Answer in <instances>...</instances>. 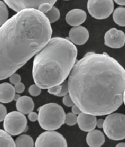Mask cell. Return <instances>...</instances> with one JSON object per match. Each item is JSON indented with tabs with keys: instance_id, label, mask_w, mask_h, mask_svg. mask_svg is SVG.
Instances as JSON below:
<instances>
[{
	"instance_id": "31",
	"label": "cell",
	"mask_w": 125,
	"mask_h": 147,
	"mask_svg": "<svg viewBox=\"0 0 125 147\" xmlns=\"http://www.w3.org/2000/svg\"><path fill=\"white\" fill-rule=\"evenodd\" d=\"M28 119L31 121H35L38 120V115L35 112H31L28 114Z\"/></svg>"
},
{
	"instance_id": "18",
	"label": "cell",
	"mask_w": 125,
	"mask_h": 147,
	"mask_svg": "<svg viewBox=\"0 0 125 147\" xmlns=\"http://www.w3.org/2000/svg\"><path fill=\"white\" fill-rule=\"evenodd\" d=\"M113 20L119 26H125V8L118 7L113 12Z\"/></svg>"
},
{
	"instance_id": "19",
	"label": "cell",
	"mask_w": 125,
	"mask_h": 147,
	"mask_svg": "<svg viewBox=\"0 0 125 147\" xmlns=\"http://www.w3.org/2000/svg\"><path fill=\"white\" fill-rule=\"evenodd\" d=\"M16 147H34L33 138L27 134H22L15 140Z\"/></svg>"
},
{
	"instance_id": "10",
	"label": "cell",
	"mask_w": 125,
	"mask_h": 147,
	"mask_svg": "<svg viewBox=\"0 0 125 147\" xmlns=\"http://www.w3.org/2000/svg\"><path fill=\"white\" fill-rule=\"evenodd\" d=\"M104 43L107 47L113 49H119L125 44V34L121 30L115 28H111L105 34Z\"/></svg>"
},
{
	"instance_id": "26",
	"label": "cell",
	"mask_w": 125,
	"mask_h": 147,
	"mask_svg": "<svg viewBox=\"0 0 125 147\" xmlns=\"http://www.w3.org/2000/svg\"><path fill=\"white\" fill-rule=\"evenodd\" d=\"M9 78H10V82L12 84H14V85L21 83V76L18 74L14 73L12 76H10Z\"/></svg>"
},
{
	"instance_id": "38",
	"label": "cell",
	"mask_w": 125,
	"mask_h": 147,
	"mask_svg": "<svg viewBox=\"0 0 125 147\" xmlns=\"http://www.w3.org/2000/svg\"><path fill=\"white\" fill-rule=\"evenodd\" d=\"M63 1H69V0H63Z\"/></svg>"
},
{
	"instance_id": "29",
	"label": "cell",
	"mask_w": 125,
	"mask_h": 147,
	"mask_svg": "<svg viewBox=\"0 0 125 147\" xmlns=\"http://www.w3.org/2000/svg\"><path fill=\"white\" fill-rule=\"evenodd\" d=\"M7 115V108L2 104H0V121H3L5 117Z\"/></svg>"
},
{
	"instance_id": "7",
	"label": "cell",
	"mask_w": 125,
	"mask_h": 147,
	"mask_svg": "<svg viewBox=\"0 0 125 147\" xmlns=\"http://www.w3.org/2000/svg\"><path fill=\"white\" fill-rule=\"evenodd\" d=\"M88 12L96 19H106L114 12L113 0H88Z\"/></svg>"
},
{
	"instance_id": "27",
	"label": "cell",
	"mask_w": 125,
	"mask_h": 147,
	"mask_svg": "<svg viewBox=\"0 0 125 147\" xmlns=\"http://www.w3.org/2000/svg\"><path fill=\"white\" fill-rule=\"evenodd\" d=\"M62 103L67 107H72L73 105H74V102H73L70 95L69 94L64 96L62 98Z\"/></svg>"
},
{
	"instance_id": "36",
	"label": "cell",
	"mask_w": 125,
	"mask_h": 147,
	"mask_svg": "<svg viewBox=\"0 0 125 147\" xmlns=\"http://www.w3.org/2000/svg\"><path fill=\"white\" fill-rule=\"evenodd\" d=\"M20 97H21V96H20L19 95H18V94H15V97H14V100H17L18 99H19V98H20Z\"/></svg>"
},
{
	"instance_id": "34",
	"label": "cell",
	"mask_w": 125,
	"mask_h": 147,
	"mask_svg": "<svg viewBox=\"0 0 125 147\" xmlns=\"http://www.w3.org/2000/svg\"><path fill=\"white\" fill-rule=\"evenodd\" d=\"M116 3L121 6H125V0H114Z\"/></svg>"
},
{
	"instance_id": "23",
	"label": "cell",
	"mask_w": 125,
	"mask_h": 147,
	"mask_svg": "<svg viewBox=\"0 0 125 147\" xmlns=\"http://www.w3.org/2000/svg\"><path fill=\"white\" fill-rule=\"evenodd\" d=\"M41 88H40L36 84H32L29 88V93L31 95L33 96V97H36L38 96L41 93Z\"/></svg>"
},
{
	"instance_id": "17",
	"label": "cell",
	"mask_w": 125,
	"mask_h": 147,
	"mask_svg": "<svg viewBox=\"0 0 125 147\" xmlns=\"http://www.w3.org/2000/svg\"><path fill=\"white\" fill-rule=\"evenodd\" d=\"M0 147H16L11 135L2 129H0Z\"/></svg>"
},
{
	"instance_id": "14",
	"label": "cell",
	"mask_w": 125,
	"mask_h": 147,
	"mask_svg": "<svg viewBox=\"0 0 125 147\" xmlns=\"http://www.w3.org/2000/svg\"><path fill=\"white\" fill-rule=\"evenodd\" d=\"M15 90L12 84L8 83L0 84V102L7 104L14 100Z\"/></svg>"
},
{
	"instance_id": "1",
	"label": "cell",
	"mask_w": 125,
	"mask_h": 147,
	"mask_svg": "<svg viewBox=\"0 0 125 147\" xmlns=\"http://www.w3.org/2000/svg\"><path fill=\"white\" fill-rule=\"evenodd\" d=\"M69 93L81 112L95 116L112 113L123 103L125 69L106 53H87L73 66Z\"/></svg>"
},
{
	"instance_id": "28",
	"label": "cell",
	"mask_w": 125,
	"mask_h": 147,
	"mask_svg": "<svg viewBox=\"0 0 125 147\" xmlns=\"http://www.w3.org/2000/svg\"><path fill=\"white\" fill-rule=\"evenodd\" d=\"M61 91L58 94V97H62V96H65L68 94L69 93V86H68V83L66 81H64L61 84Z\"/></svg>"
},
{
	"instance_id": "21",
	"label": "cell",
	"mask_w": 125,
	"mask_h": 147,
	"mask_svg": "<svg viewBox=\"0 0 125 147\" xmlns=\"http://www.w3.org/2000/svg\"><path fill=\"white\" fill-rule=\"evenodd\" d=\"M8 10L5 3L0 1V27L8 21Z\"/></svg>"
},
{
	"instance_id": "16",
	"label": "cell",
	"mask_w": 125,
	"mask_h": 147,
	"mask_svg": "<svg viewBox=\"0 0 125 147\" xmlns=\"http://www.w3.org/2000/svg\"><path fill=\"white\" fill-rule=\"evenodd\" d=\"M86 142L89 147H101L105 143V136L99 130H93L88 132Z\"/></svg>"
},
{
	"instance_id": "11",
	"label": "cell",
	"mask_w": 125,
	"mask_h": 147,
	"mask_svg": "<svg viewBox=\"0 0 125 147\" xmlns=\"http://www.w3.org/2000/svg\"><path fill=\"white\" fill-rule=\"evenodd\" d=\"M89 37L88 30L84 26H79L71 28L69 32V40L73 44L82 46L86 44Z\"/></svg>"
},
{
	"instance_id": "2",
	"label": "cell",
	"mask_w": 125,
	"mask_h": 147,
	"mask_svg": "<svg viewBox=\"0 0 125 147\" xmlns=\"http://www.w3.org/2000/svg\"><path fill=\"white\" fill-rule=\"evenodd\" d=\"M52 30L45 14L28 9L0 27V80L9 78L49 41Z\"/></svg>"
},
{
	"instance_id": "35",
	"label": "cell",
	"mask_w": 125,
	"mask_h": 147,
	"mask_svg": "<svg viewBox=\"0 0 125 147\" xmlns=\"http://www.w3.org/2000/svg\"><path fill=\"white\" fill-rule=\"evenodd\" d=\"M116 147H125V143H119Z\"/></svg>"
},
{
	"instance_id": "6",
	"label": "cell",
	"mask_w": 125,
	"mask_h": 147,
	"mask_svg": "<svg viewBox=\"0 0 125 147\" xmlns=\"http://www.w3.org/2000/svg\"><path fill=\"white\" fill-rule=\"evenodd\" d=\"M27 119L24 114L19 111H12L7 114L3 122L5 131L12 136H17L26 131Z\"/></svg>"
},
{
	"instance_id": "15",
	"label": "cell",
	"mask_w": 125,
	"mask_h": 147,
	"mask_svg": "<svg viewBox=\"0 0 125 147\" xmlns=\"http://www.w3.org/2000/svg\"><path fill=\"white\" fill-rule=\"evenodd\" d=\"M35 107V104L32 98L28 96H22L16 101V108L17 111L24 115L32 112Z\"/></svg>"
},
{
	"instance_id": "30",
	"label": "cell",
	"mask_w": 125,
	"mask_h": 147,
	"mask_svg": "<svg viewBox=\"0 0 125 147\" xmlns=\"http://www.w3.org/2000/svg\"><path fill=\"white\" fill-rule=\"evenodd\" d=\"M14 88H15V92L17 93V94H22V93L24 92V91L25 86L23 83L21 82V83L15 84V85L14 86Z\"/></svg>"
},
{
	"instance_id": "32",
	"label": "cell",
	"mask_w": 125,
	"mask_h": 147,
	"mask_svg": "<svg viewBox=\"0 0 125 147\" xmlns=\"http://www.w3.org/2000/svg\"><path fill=\"white\" fill-rule=\"evenodd\" d=\"M72 113L75 115H79L81 113V109H79V107L77 106H76L75 104L72 106Z\"/></svg>"
},
{
	"instance_id": "4",
	"label": "cell",
	"mask_w": 125,
	"mask_h": 147,
	"mask_svg": "<svg viewBox=\"0 0 125 147\" xmlns=\"http://www.w3.org/2000/svg\"><path fill=\"white\" fill-rule=\"evenodd\" d=\"M65 117L63 108L58 104H46L38 109L39 124L45 131H52L60 128L65 122Z\"/></svg>"
},
{
	"instance_id": "3",
	"label": "cell",
	"mask_w": 125,
	"mask_h": 147,
	"mask_svg": "<svg viewBox=\"0 0 125 147\" xmlns=\"http://www.w3.org/2000/svg\"><path fill=\"white\" fill-rule=\"evenodd\" d=\"M77 49L69 39L50 38L33 60V77L42 89L60 85L67 80L75 64Z\"/></svg>"
},
{
	"instance_id": "20",
	"label": "cell",
	"mask_w": 125,
	"mask_h": 147,
	"mask_svg": "<svg viewBox=\"0 0 125 147\" xmlns=\"http://www.w3.org/2000/svg\"><path fill=\"white\" fill-rule=\"evenodd\" d=\"M45 16L50 24L54 23V22L59 20V18H60V12H59L58 8L53 6L50 10L45 13Z\"/></svg>"
},
{
	"instance_id": "24",
	"label": "cell",
	"mask_w": 125,
	"mask_h": 147,
	"mask_svg": "<svg viewBox=\"0 0 125 147\" xmlns=\"http://www.w3.org/2000/svg\"><path fill=\"white\" fill-rule=\"evenodd\" d=\"M53 5L50 3H42L40 6L38 8V10L43 13H45L49 12V10H51V8H52Z\"/></svg>"
},
{
	"instance_id": "22",
	"label": "cell",
	"mask_w": 125,
	"mask_h": 147,
	"mask_svg": "<svg viewBox=\"0 0 125 147\" xmlns=\"http://www.w3.org/2000/svg\"><path fill=\"white\" fill-rule=\"evenodd\" d=\"M65 123H66L68 125L70 126L75 125L77 123V117L72 113H69L66 115Z\"/></svg>"
},
{
	"instance_id": "37",
	"label": "cell",
	"mask_w": 125,
	"mask_h": 147,
	"mask_svg": "<svg viewBox=\"0 0 125 147\" xmlns=\"http://www.w3.org/2000/svg\"><path fill=\"white\" fill-rule=\"evenodd\" d=\"M123 102L125 104V90H124V95H123Z\"/></svg>"
},
{
	"instance_id": "13",
	"label": "cell",
	"mask_w": 125,
	"mask_h": 147,
	"mask_svg": "<svg viewBox=\"0 0 125 147\" xmlns=\"http://www.w3.org/2000/svg\"><path fill=\"white\" fill-rule=\"evenodd\" d=\"M87 14L86 12L79 8L70 10L66 16V21L72 27L79 26L86 21Z\"/></svg>"
},
{
	"instance_id": "5",
	"label": "cell",
	"mask_w": 125,
	"mask_h": 147,
	"mask_svg": "<svg viewBox=\"0 0 125 147\" xmlns=\"http://www.w3.org/2000/svg\"><path fill=\"white\" fill-rule=\"evenodd\" d=\"M103 129L109 139L115 141L125 139V115L115 113L104 120Z\"/></svg>"
},
{
	"instance_id": "33",
	"label": "cell",
	"mask_w": 125,
	"mask_h": 147,
	"mask_svg": "<svg viewBox=\"0 0 125 147\" xmlns=\"http://www.w3.org/2000/svg\"><path fill=\"white\" fill-rule=\"evenodd\" d=\"M104 120L103 119H98L96 120V126H97L98 128H103Z\"/></svg>"
},
{
	"instance_id": "12",
	"label": "cell",
	"mask_w": 125,
	"mask_h": 147,
	"mask_svg": "<svg viewBox=\"0 0 125 147\" xmlns=\"http://www.w3.org/2000/svg\"><path fill=\"white\" fill-rule=\"evenodd\" d=\"M96 117L95 115L81 112L77 117V123L82 131L90 132L96 126Z\"/></svg>"
},
{
	"instance_id": "8",
	"label": "cell",
	"mask_w": 125,
	"mask_h": 147,
	"mask_svg": "<svg viewBox=\"0 0 125 147\" xmlns=\"http://www.w3.org/2000/svg\"><path fill=\"white\" fill-rule=\"evenodd\" d=\"M35 147H68L63 136L56 131H45L36 138Z\"/></svg>"
},
{
	"instance_id": "9",
	"label": "cell",
	"mask_w": 125,
	"mask_h": 147,
	"mask_svg": "<svg viewBox=\"0 0 125 147\" xmlns=\"http://www.w3.org/2000/svg\"><path fill=\"white\" fill-rule=\"evenodd\" d=\"M11 9L16 12L28 9L38 10L42 3H48L54 5L58 0H3Z\"/></svg>"
},
{
	"instance_id": "25",
	"label": "cell",
	"mask_w": 125,
	"mask_h": 147,
	"mask_svg": "<svg viewBox=\"0 0 125 147\" xmlns=\"http://www.w3.org/2000/svg\"><path fill=\"white\" fill-rule=\"evenodd\" d=\"M61 88H62V86L61 85V84L60 85H56L54 86L50 87L49 89H48V92H49L50 94L58 96V94L61 91Z\"/></svg>"
}]
</instances>
